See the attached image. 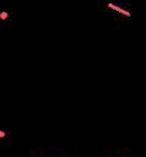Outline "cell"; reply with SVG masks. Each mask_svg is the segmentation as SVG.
<instances>
[{"instance_id":"6da1fadb","label":"cell","mask_w":146,"mask_h":157,"mask_svg":"<svg viewBox=\"0 0 146 157\" xmlns=\"http://www.w3.org/2000/svg\"><path fill=\"white\" fill-rule=\"evenodd\" d=\"M108 6H109L110 9H113V10H115V11H118V12H120V13H123L124 16H128V17H129V12H128V11H125V10H123V9H120V7H118V6H115L114 4H108Z\"/></svg>"},{"instance_id":"7a4b0ae2","label":"cell","mask_w":146,"mask_h":157,"mask_svg":"<svg viewBox=\"0 0 146 157\" xmlns=\"http://www.w3.org/2000/svg\"><path fill=\"white\" fill-rule=\"evenodd\" d=\"M2 136H5V132L4 131H0V137H2Z\"/></svg>"}]
</instances>
